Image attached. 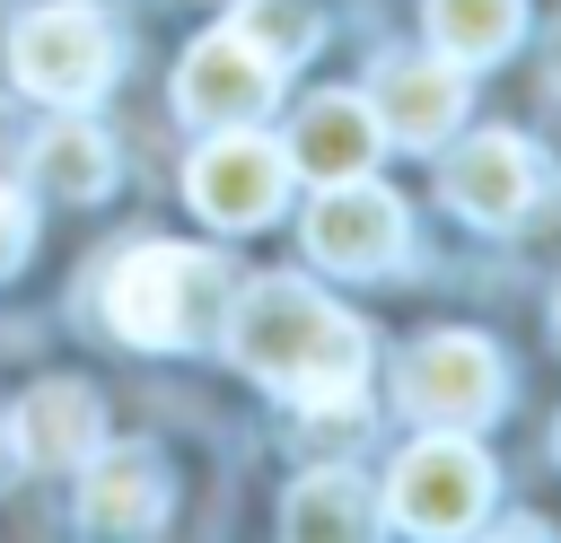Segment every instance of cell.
Here are the masks:
<instances>
[{"instance_id":"cell-1","label":"cell","mask_w":561,"mask_h":543,"mask_svg":"<svg viewBox=\"0 0 561 543\" xmlns=\"http://www.w3.org/2000/svg\"><path fill=\"white\" fill-rule=\"evenodd\" d=\"M228 350L245 359V377L280 385L307 412H359V377H368V333L359 315H342L324 289L272 272L245 280L228 298Z\"/></svg>"},{"instance_id":"cell-2","label":"cell","mask_w":561,"mask_h":543,"mask_svg":"<svg viewBox=\"0 0 561 543\" xmlns=\"http://www.w3.org/2000/svg\"><path fill=\"white\" fill-rule=\"evenodd\" d=\"M228 315V272L202 245H131L105 272V324L140 350H184L210 342V324Z\"/></svg>"},{"instance_id":"cell-3","label":"cell","mask_w":561,"mask_h":543,"mask_svg":"<svg viewBox=\"0 0 561 543\" xmlns=\"http://www.w3.org/2000/svg\"><path fill=\"white\" fill-rule=\"evenodd\" d=\"M386 517L403 534H473L491 517V464L465 429H438L421 447H403L394 482H386Z\"/></svg>"},{"instance_id":"cell-4","label":"cell","mask_w":561,"mask_h":543,"mask_svg":"<svg viewBox=\"0 0 561 543\" xmlns=\"http://www.w3.org/2000/svg\"><path fill=\"white\" fill-rule=\"evenodd\" d=\"M9 70L26 96H53V105H88L105 79H114V35L96 9L79 0H53V9H26L9 26Z\"/></svg>"},{"instance_id":"cell-5","label":"cell","mask_w":561,"mask_h":543,"mask_svg":"<svg viewBox=\"0 0 561 543\" xmlns=\"http://www.w3.org/2000/svg\"><path fill=\"white\" fill-rule=\"evenodd\" d=\"M184 193H193V210H202L210 228H263V219L280 210V193H289V149L263 140L254 123L210 131V140L193 149V166H184Z\"/></svg>"},{"instance_id":"cell-6","label":"cell","mask_w":561,"mask_h":543,"mask_svg":"<svg viewBox=\"0 0 561 543\" xmlns=\"http://www.w3.org/2000/svg\"><path fill=\"white\" fill-rule=\"evenodd\" d=\"M500 403V350L482 333H430L403 359V412L421 429H473Z\"/></svg>"},{"instance_id":"cell-7","label":"cell","mask_w":561,"mask_h":543,"mask_svg":"<svg viewBox=\"0 0 561 543\" xmlns=\"http://www.w3.org/2000/svg\"><path fill=\"white\" fill-rule=\"evenodd\" d=\"M272 88H280V70H272V61H263V53H254L237 26L202 35V44L184 53V70H175V105H184V123H202V131L263 123Z\"/></svg>"},{"instance_id":"cell-8","label":"cell","mask_w":561,"mask_h":543,"mask_svg":"<svg viewBox=\"0 0 561 543\" xmlns=\"http://www.w3.org/2000/svg\"><path fill=\"white\" fill-rule=\"evenodd\" d=\"M307 254L324 272H386L403 254V201L368 175H342V184H316V210H307Z\"/></svg>"},{"instance_id":"cell-9","label":"cell","mask_w":561,"mask_h":543,"mask_svg":"<svg viewBox=\"0 0 561 543\" xmlns=\"http://www.w3.org/2000/svg\"><path fill=\"white\" fill-rule=\"evenodd\" d=\"M368 114H377V131H386V140H403V149H438V140L465 123V70H456L447 53H438V61L403 53V61H386V70H377Z\"/></svg>"},{"instance_id":"cell-10","label":"cell","mask_w":561,"mask_h":543,"mask_svg":"<svg viewBox=\"0 0 561 543\" xmlns=\"http://www.w3.org/2000/svg\"><path fill=\"white\" fill-rule=\"evenodd\" d=\"M438 193H447L465 219H482V228H517L526 201H535V149H526L517 131H473V140L447 158Z\"/></svg>"},{"instance_id":"cell-11","label":"cell","mask_w":561,"mask_h":543,"mask_svg":"<svg viewBox=\"0 0 561 543\" xmlns=\"http://www.w3.org/2000/svg\"><path fill=\"white\" fill-rule=\"evenodd\" d=\"M79 525L88 534H158L167 525V464L149 447H96L88 490H79Z\"/></svg>"},{"instance_id":"cell-12","label":"cell","mask_w":561,"mask_h":543,"mask_svg":"<svg viewBox=\"0 0 561 543\" xmlns=\"http://www.w3.org/2000/svg\"><path fill=\"white\" fill-rule=\"evenodd\" d=\"M386 149L368 96H316L298 105L289 123V175H316V184H342V175H368V158Z\"/></svg>"},{"instance_id":"cell-13","label":"cell","mask_w":561,"mask_h":543,"mask_svg":"<svg viewBox=\"0 0 561 543\" xmlns=\"http://www.w3.org/2000/svg\"><path fill=\"white\" fill-rule=\"evenodd\" d=\"M96 447H105V403H96V385L44 377V385L18 403V455H26V464H88Z\"/></svg>"},{"instance_id":"cell-14","label":"cell","mask_w":561,"mask_h":543,"mask_svg":"<svg viewBox=\"0 0 561 543\" xmlns=\"http://www.w3.org/2000/svg\"><path fill=\"white\" fill-rule=\"evenodd\" d=\"M368 525H377L368 482L342 473V464L289 482V499H280V534H289V543H351V534H368Z\"/></svg>"},{"instance_id":"cell-15","label":"cell","mask_w":561,"mask_h":543,"mask_svg":"<svg viewBox=\"0 0 561 543\" xmlns=\"http://www.w3.org/2000/svg\"><path fill=\"white\" fill-rule=\"evenodd\" d=\"M526 26V0H430V44L456 61V70H482L517 44Z\"/></svg>"},{"instance_id":"cell-16","label":"cell","mask_w":561,"mask_h":543,"mask_svg":"<svg viewBox=\"0 0 561 543\" xmlns=\"http://www.w3.org/2000/svg\"><path fill=\"white\" fill-rule=\"evenodd\" d=\"M35 184L61 193V201H96V193L114 184V149H105V131H88V123H53V131L35 140Z\"/></svg>"},{"instance_id":"cell-17","label":"cell","mask_w":561,"mask_h":543,"mask_svg":"<svg viewBox=\"0 0 561 543\" xmlns=\"http://www.w3.org/2000/svg\"><path fill=\"white\" fill-rule=\"evenodd\" d=\"M272 70H298L316 44H324V18H316V0H237V18H228Z\"/></svg>"},{"instance_id":"cell-18","label":"cell","mask_w":561,"mask_h":543,"mask_svg":"<svg viewBox=\"0 0 561 543\" xmlns=\"http://www.w3.org/2000/svg\"><path fill=\"white\" fill-rule=\"evenodd\" d=\"M26 245H35V219H26V201H18L9 184H0V280H9L18 263H26Z\"/></svg>"},{"instance_id":"cell-19","label":"cell","mask_w":561,"mask_h":543,"mask_svg":"<svg viewBox=\"0 0 561 543\" xmlns=\"http://www.w3.org/2000/svg\"><path fill=\"white\" fill-rule=\"evenodd\" d=\"M543 70H552V88H561V26H552V44H543Z\"/></svg>"},{"instance_id":"cell-20","label":"cell","mask_w":561,"mask_h":543,"mask_svg":"<svg viewBox=\"0 0 561 543\" xmlns=\"http://www.w3.org/2000/svg\"><path fill=\"white\" fill-rule=\"evenodd\" d=\"M0 473H9V429H0Z\"/></svg>"},{"instance_id":"cell-21","label":"cell","mask_w":561,"mask_h":543,"mask_svg":"<svg viewBox=\"0 0 561 543\" xmlns=\"http://www.w3.org/2000/svg\"><path fill=\"white\" fill-rule=\"evenodd\" d=\"M552 324H561V298H552Z\"/></svg>"}]
</instances>
